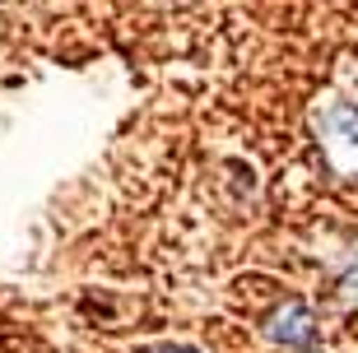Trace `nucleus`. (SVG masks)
Returning <instances> with one entry per match:
<instances>
[{
  "label": "nucleus",
  "mask_w": 358,
  "mask_h": 353,
  "mask_svg": "<svg viewBox=\"0 0 358 353\" xmlns=\"http://www.w3.org/2000/svg\"><path fill=\"white\" fill-rule=\"evenodd\" d=\"M312 131H317V149L335 177L358 182V103H340V98L321 103L312 117Z\"/></svg>",
  "instance_id": "f257e3e1"
},
{
  "label": "nucleus",
  "mask_w": 358,
  "mask_h": 353,
  "mask_svg": "<svg viewBox=\"0 0 358 353\" xmlns=\"http://www.w3.org/2000/svg\"><path fill=\"white\" fill-rule=\"evenodd\" d=\"M266 335L275 344H307L317 335V321H312V307L298 298H289L284 307H275V316L266 321Z\"/></svg>",
  "instance_id": "f03ea898"
},
{
  "label": "nucleus",
  "mask_w": 358,
  "mask_h": 353,
  "mask_svg": "<svg viewBox=\"0 0 358 353\" xmlns=\"http://www.w3.org/2000/svg\"><path fill=\"white\" fill-rule=\"evenodd\" d=\"M349 298H354V302H358V279H354V284H349Z\"/></svg>",
  "instance_id": "7ed1b4c3"
},
{
  "label": "nucleus",
  "mask_w": 358,
  "mask_h": 353,
  "mask_svg": "<svg viewBox=\"0 0 358 353\" xmlns=\"http://www.w3.org/2000/svg\"><path fill=\"white\" fill-rule=\"evenodd\" d=\"M163 353H196V349H182V344H177V349H163Z\"/></svg>",
  "instance_id": "20e7f679"
}]
</instances>
